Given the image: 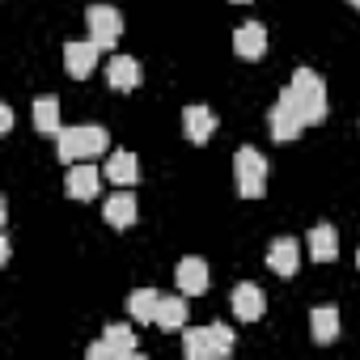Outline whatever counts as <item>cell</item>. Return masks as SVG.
Returning a JSON list of instances; mask_svg holds the SVG:
<instances>
[{"instance_id": "277c9868", "label": "cell", "mask_w": 360, "mask_h": 360, "mask_svg": "<svg viewBox=\"0 0 360 360\" xmlns=\"http://www.w3.org/2000/svg\"><path fill=\"white\" fill-rule=\"evenodd\" d=\"M85 26H89V39H94L102 51H110V47L123 39V13H119L115 5H89V9H85Z\"/></svg>"}, {"instance_id": "603a6c76", "label": "cell", "mask_w": 360, "mask_h": 360, "mask_svg": "<svg viewBox=\"0 0 360 360\" xmlns=\"http://www.w3.org/2000/svg\"><path fill=\"white\" fill-rule=\"evenodd\" d=\"M212 335H217V347H221V356H229V347H233V330H229L225 322H212Z\"/></svg>"}, {"instance_id": "ffe728a7", "label": "cell", "mask_w": 360, "mask_h": 360, "mask_svg": "<svg viewBox=\"0 0 360 360\" xmlns=\"http://www.w3.org/2000/svg\"><path fill=\"white\" fill-rule=\"evenodd\" d=\"M157 326H161V330H183V326H187V301H183V297H161V305H157Z\"/></svg>"}, {"instance_id": "f1b7e54d", "label": "cell", "mask_w": 360, "mask_h": 360, "mask_svg": "<svg viewBox=\"0 0 360 360\" xmlns=\"http://www.w3.org/2000/svg\"><path fill=\"white\" fill-rule=\"evenodd\" d=\"M356 267H360V250H356Z\"/></svg>"}, {"instance_id": "e0dca14e", "label": "cell", "mask_w": 360, "mask_h": 360, "mask_svg": "<svg viewBox=\"0 0 360 360\" xmlns=\"http://www.w3.org/2000/svg\"><path fill=\"white\" fill-rule=\"evenodd\" d=\"M309 335H314V343H335L339 339V309L335 305H318L309 314Z\"/></svg>"}, {"instance_id": "30bf717a", "label": "cell", "mask_w": 360, "mask_h": 360, "mask_svg": "<svg viewBox=\"0 0 360 360\" xmlns=\"http://www.w3.org/2000/svg\"><path fill=\"white\" fill-rule=\"evenodd\" d=\"M267 267H271L276 276H297V267H301V246H297V238H276V242L267 246Z\"/></svg>"}, {"instance_id": "8992f818", "label": "cell", "mask_w": 360, "mask_h": 360, "mask_svg": "<svg viewBox=\"0 0 360 360\" xmlns=\"http://www.w3.org/2000/svg\"><path fill=\"white\" fill-rule=\"evenodd\" d=\"M98 56H102V47H98L94 39H85V43H64V68H68V77L85 81V77L98 68Z\"/></svg>"}, {"instance_id": "7c38bea8", "label": "cell", "mask_w": 360, "mask_h": 360, "mask_svg": "<svg viewBox=\"0 0 360 360\" xmlns=\"http://www.w3.org/2000/svg\"><path fill=\"white\" fill-rule=\"evenodd\" d=\"M263 309H267V297H263L259 284H238L233 288V314H238V322H259Z\"/></svg>"}, {"instance_id": "9c48e42d", "label": "cell", "mask_w": 360, "mask_h": 360, "mask_svg": "<svg viewBox=\"0 0 360 360\" xmlns=\"http://www.w3.org/2000/svg\"><path fill=\"white\" fill-rule=\"evenodd\" d=\"M106 81H110V89L127 94V89H136V85L144 81V68H140L136 56H115V60L106 64Z\"/></svg>"}, {"instance_id": "9a60e30c", "label": "cell", "mask_w": 360, "mask_h": 360, "mask_svg": "<svg viewBox=\"0 0 360 360\" xmlns=\"http://www.w3.org/2000/svg\"><path fill=\"white\" fill-rule=\"evenodd\" d=\"M102 174L110 178L115 187H136L140 183V161H136V153H110Z\"/></svg>"}, {"instance_id": "7a4b0ae2", "label": "cell", "mask_w": 360, "mask_h": 360, "mask_svg": "<svg viewBox=\"0 0 360 360\" xmlns=\"http://www.w3.org/2000/svg\"><path fill=\"white\" fill-rule=\"evenodd\" d=\"M56 148H60V161H85V157H102L110 148V131L98 127V123H77V127H64L56 136Z\"/></svg>"}, {"instance_id": "6da1fadb", "label": "cell", "mask_w": 360, "mask_h": 360, "mask_svg": "<svg viewBox=\"0 0 360 360\" xmlns=\"http://www.w3.org/2000/svg\"><path fill=\"white\" fill-rule=\"evenodd\" d=\"M280 98L305 119V127H314V123L326 119V81H322L314 68H297L292 81L280 89Z\"/></svg>"}, {"instance_id": "5bb4252c", "label": "cell", "mask_w": 360, "mask_h": 360, "mask_svg": "<svg viewBox=\"0 0 360 360\" xmlns=\"http://www.w3.org/2000/svg\"><path fill=\"white\" fill-rule=\"evenodd\" d=\"M183 352H187V360H221V347H217L212 326H191L183 335Z\"/></svg>"}, {"instance_id": "4316f807", "label": "cell", "mask_w": 360, "mask_h": 360, "mask_svg": "<svg viewBox=\"0 0 360 360\" xmlns=\"http://www.w3.org/2000/svg\"><path fill=\"white\" fill-rule=\"evenodd\" d=\"M233 5H250V0H233Z\"/></svg>"}, {"instance_id": "5b68a950", "label": "cell", "mask_w": 360, "mask_h": 360, "mask_svg": "<svg viewBox=\"0 0 360 360\" xmlns=\"http://www.w3.org/2000/svg\"><path fill=\"white\" fill-rule=\"evenodd\" d=\"M98 187H102V174H98V165H89V161H72V169H68V178H64V191L72 195V200H94L98 195Z\"/></svg>"}, {"instance_id": "3957f363", "label": "cell", "mask_w": 360, "mask_h": 360, "mask_svg": "<svg viewBox=\"0 0 360 360\" xmlns=\"http://www.w3.org/2000/svg\"><path fill=\"white\" fill-rule=\"evenodd\" d=\"M233 174H238V195L242 200H263V187H267V157L259 148H238L233 157Z\"/></svg>"}, {"instance_id": "484cf974", "label": "cell", "mask_w": 360, "mask_h": 360, "mask_svg": "<svg viewBox=\"0 0 360 360\" xmlns=\"http://www.w3.org/2000/svg\"><path fill=\"white\" fill-rule=\"evenodd\" d=\"M9 255H13V242H9V233H0V263H9Z\"/></svg>"}, {"instance_id": "7402d4cb", "label": "cell", "mask_w": 360, "mask_h": 360, "mask_svg": "<svg viewBox=\"0 0 360 360\" xmlns=\"http://www.w3.org/2000/svg\"><path fill=\"white\" fill-rule=\"evenodd\" d=\"M106 343H110V356L115 360H127V356H136V330L131 326H106V335H102Z\"/></svg>"}, {"instance_id": "ba28073f", "label": "cell", "mask_w": 360, "mask_h": 360, "mask_svg": "<svg viewBox=\"0 0 360 360\" xmlns=\"http://www.w3.org/2000/svg\"><path fill=\"white\" fill-rule=\"evenodd\" d=\"M233 51H238V60H246V64L263 60V51H267V30H263L259 22L238 26V34H233Z\"/></svg>"}, {"instance_id": "ac0fdd59", "label": "cell", "mask_w": 360, "mask_h": 360, "mask_svg": "<svg viewBox=\"0 0 360 360\" xmlns=\"http://www.w3.org/2000/svg\"><path fill=\"white\" fill-rule=\"evenodd\" d=\"M335 255H339L335 229H330V225H314V229H309V259H314V263H335Z\"/></svg>"}, {"instance_id": "83f0119b", "label": "cell", "mask_w": 360, "mask_h": 360, "mask_svg": "<svg viewBox=\"0 0 360 360\" xmlns=\"http://www.w3.org/2000/svg\"><path fill=\"white\" fill-rule=\"evenodd\" d=\"M347 5H356V9H360V0H347Z\"/></svg>"}, {"instance_id": "2e32d148", "label": "cell", "mask_w": 360, "mask_h": 360, "mask_svg": "<svg viewBox=\"0 0 360 360\" xmlns=\"http://www.w3.org/2000/svg\"><path fill=\"white\" fill-rule=\"evenodd\" d=\"M106 225L110 229H131L136 225V195L131 191H115L106 200Z\"/></svg>"}, {"instance_id": "8fae6325", "label": "cell", "mask_w": 360, "mask_h": 360, "mask_svg": "<svg viewBox=\"0 0 360 360\" xmlns=\"http://www.w3.org/2000/svg\"><path fill=\"white\" fill-rule=\"evenodd\" d=\"M174 276H178V288H183L187 297L208 292V280H212V276H208V263H204V259H195V255H187L183 263H178V271H174Z\"/></svg>"}, {"instance_id": "d6986e66", "label": "cell", "mask_w": 360, "mask_h": 360, "mask_svg": "<svg viewBox=\"0 0 360 360\" xmlns=\"http://www.w3.org/2000/svg\"><path fill=\"white\" fill-rule=\"evenodd\" d=\"M157 305H161V292L157 288H136L127 297V314L144 326V322H157Z\"/></svg>"}, {"instance_id": "44dd1931", "label": "cell", "mask_w": 360, "mask_h": 360, "mask_svg": "<svg viewBox=\"0 0 360 360\" xmlns=\"http://www.w3.org/2000/svg\"><path fill=\"white\" fill-rule=\"evenodd\" d=\"M30 115H34V127L43 131V136H60L64 127H60V102L56 98H39L34 106H30Z\"/></svg>"}, {"instance_id": "4fadbf2b", "label": "cell", "mask_w": 360, "mask_h": 360, "mask_svg": "<svg viewBox=\"0 0 360 360\" xmlns=\"http://www.w3.org/2000/svg\"><path fill=\"white\" fill-rule=\"evenodd\" d=\"M183 131H187L191 144H204V140L217 136V115L208 106H187L183 110Z\"/></svg>"}, {"instance_id": "52a82bcc", "label": "cell", "mask_w": 360, "mask_h": 360, "mask_svg": "<svg viewBox=\"0 0 360 360\" xmlns=\"http://www.w3.org/2000/svg\"><path fill=\"white\" fill-rule=\"evenodd\" d=\"M267 127H271V140H280V144H288V140H297L301 131H305V119L280 98L271 110H267Z\"/></svg>"}, {"instance_id": "cb8c5ba5", "label": "cell", "mask_w": 360, "mask_h": 360, "mask_svg": "<svg viewBox=\"0 0 360 360\" xmlns=\"http://www.w3.org/2000/svg\"><path fill=\"white\" fill-rule=\"evenodd\" d=\"M85 356H89V360H115V356H110V343H106V339L89 343V347H85Z\"/></svg>"}, {"instance_id": "d4e9b609", "label": "cell", "mask_w": 360, "mask_h": 360, "mask_svg": "<svg viewBox=\"0 0 360 360\" xmlns=\"http://www.w3.org/2000/svg\"><path fill=\"white\" fill-rule=\"evenodd\" d=\"M13 127V106L5 102V106H0V131H9Z\"/></svg>"}]
</instances>
